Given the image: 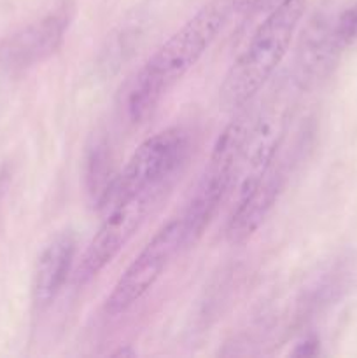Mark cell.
I'll use <instances>...</instances> for the list:
<instances>
[{
	"label": "cell",
	"instance_id": "6da1fadb",
	"mask_svg": "<svg viewBox=\"0 0 357 358\" xmlns=\"http://www.w3.org/2000/svg\"><path fill=\"white\" fill-rule=\"evenodd\" d=\"M233 10L231 0H212L168 37L144 63L126 98V110L133 122H144L168 91L200 62L226 24Z\"/></svg>",
	"mask_w": 357,
	"mask_h": 358
},
{
	"label": "cell",
	"instance_id": "7a4b0ae2",
	"mask_svg": "<svg viewBox=\"0 0 357 358\" xmlns=\"http://www.w3.org/2000/svg\"><path fill=\"white\" fill-rule=\"evenodd\" d=\"M307 10V0H282L255 28L219 87V101L226 110L247 107L286 58Z\"/></svg>",
	"mask_w": 357,
	"mask_h": 358
},
{
	"label": "cell",
	"instance_id": "3957f363",
	"mask_svg": "<svg viewBox=\"0 0 357 358\" xmlns=\"http://www.w3.org/2000/svg\"><path fill=\"white\" fill-rule=\"evenodd\" d=\"M170 189L168 185L147 187L108 206L107 217L91 238L86 250L80 255L79 264L74 269L77 285L90 283L118 257L119 252L139 233L147 217L160 205Z\"/></svg>",
	"mask_w": 357,
	"mask_h": 358
},
{
	"label": "cell",
	"instance_id": "277c9868",
	"mask_svg": "<svg viewBox=\"0 0 357 358\" xmlns=\"http://www.w3.org/2000/svg\"><path fill=\"white\" fill-rule=\"evenodd\" d=\"M191 152V136L184 128H167L147 138L128 159L107 199L108 206L119 199L156 185L172 187Z\"/></svg>",
	"mask_w": 357,
	"mask_h": 358
},
{
	"label": "cell",
	"instance_id": "5b68a950",
	"mask_svg": "<svg viewBox=\"0 0 357 358\" xmlns=\"http://www.w3.org/2000/svg\"><path fill=\"white\" fill-rule=\"evenodd\" d=\"M182 248H186L184 229H182L181 217H175L150 238L149 243L140 250V254L133 259L132 264L118 280L105 301L107 317L118 318L128 313L142 297H146L154 289L164 269L170 266Z\"/></svg>",
	"mask_w": 357,
	"mask_h": 358
},
{
	"label": "cell",
	"instance_id": "8992f818",
	"mask_svg": "<svg viewBox=\"0 0 357 358\" xmlns=\"http://www.w3.org/2000/svg\"><path fill=\"white\" fill-rule=\"evenodd\" d=\"M294 152L286 149L284 142L272 163L255 180L237 192V205L226 224V240L231 245H241L251 240L265 224L276 201L286 189L293 166Z\"/></svg>",
	"mask_w": 357,
	"mask_h": 358
},
{
	"label": "cell",
	"instance_id": "52a82bcc",
	"mask_svg": "<svg viewBox=\"0 0 357 358\" xmlns=\"http://www.w3.org/2000/svg\"><path fill=\"white\" fill-rule=\"evenodd\" d=\"M74 20V6L63 2L42 20L7 38L0 48V59L10 70H23L55 55L65 41Z\"/></svg>",
	"mask_w": 357,
	"mask_h": 358
},
{
	"label": "cell",
	"instance_id": "ba28073f",
	"mask_svg": "<svg viewBox=\"0 0 357 358\" xmlns=\"http://www.w3.org/2000/svg\"><path fill=\"white\" fill-rule=\"evenodd\" d=\"M77 240L72 231L58 233L37 257L31 280V301L44 311L58 299L66 280L76 269Z\"/></svg>",
	"mask_w": 357,
	"mask_h": 358
},
{
	"label": "cell",
	"instance_id": "9c48e42d",
	"mask_svg": "<svg viewBox=\"0 0 357 358\" xmlns=\"http://www.w3.org/2000/svg\"><path fill=\"white\" fill-rule=\"evenodd\" d=\"M352 275V257L342 255L326 264L303 289V294L298 301L300 318H304V320L312 318L342 299L343 294L349 290Z\"/></svg>",
	"mask_w": 357,
	"mask_h": 358
},
{
	"label": "cell",
	"instance_id": "30bf717a",
	"mask_svg": "<svg viewBox=\"0 0 357 358\" xmlns=\"http://www.w3.org/2000/svg\"><path fill=\"white\" fill-rule=\"evenodd\" d=\"M115 178L118 173L114 171L111 147L107 140L98 136L88 145L84 154V185L91 203L97 208H105Z\"/></svg>",
	"mask_w": 357,
	"mask_h": 358
},
{
	"label": "cell",
	"instance_id": "8fae6325",
	"mask_svg": "<svg viewBox=\"0 0 357 358\" xmlns=\"http://www.w3.org/2000/svg\"><path fill=\"white\" fill-rule=\"evenodd\" d=\"M332 38L340 51L350 48L357 42V2L345 7L340 14L332 17Z\"/></svg>",
	"mask_w": 357,
	"mask_h": 358
},
{
	"label": "cell",
	"instance_id": "7c38bea8",
	"mask_svg": "<svg viewBox=\"0 0 357 358\" xmlns=\"http://www.w3.org/2000/svg\"><path fill=\"white\" fill-rule=\"evenodd\" d=\"M233 2V9L237 10H247L252 7H258L262 0H231Z\"/></svg>",
	"mask_w": 357,
	"mask_h": 358
},
{
	"label": "cell",
	"instance_id": "4fadbf2b",
	"mask_svg": "<svg viewBox=\"0 0 357 358\" xmlns=\"http://www.w3.org/2000/svg\"><path fill=\"white\" fill-rule=\"evenodd\" d=\"M6 173H0V196H2L4 189H6Z\"/></svg>",
	"mask_w": 357,
	"mask_h": 358
}]
</instances>
